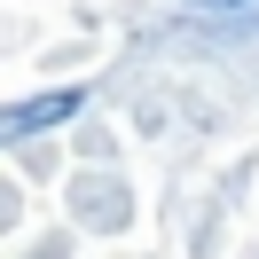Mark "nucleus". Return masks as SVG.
<instances>
[{
    "instance_id": "nucleus-2",
    "label": "nucleus",
    "mask_w": 259,
    "mask_h": 259,
    "mask_svg": "<svg viewBox=\"0 0 259 259\" xmlns=\"http://www.w3.org/2000/svg\"><path fill=\"white\" fill-rule=\"evenodd\" d=\"M196 8H243V0H196Z\"/></svg>"
},
{
    "instance_id": "nucleus-1",
    "label": "nucleus",
    "mask_w": 259,
    "mask_h": 259,
    "mask_svg": "<svg viewBox=\"0 0 259 259\" xmlns=\"http://www.w3.org/2000/svg\"><path fill=\"white\" fill-rule=\"evenodd\" d=\"M79 102H87V87H63V95H39V102H24V110L8 118V134L24 142V134H39V126H55V118H71Z\"/></svg>"
}]
</instances>
